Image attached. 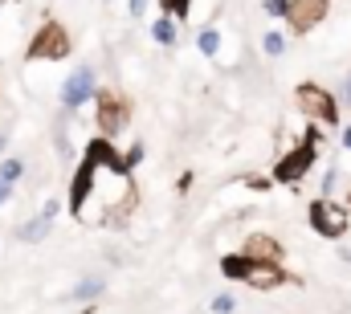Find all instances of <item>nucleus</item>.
I'll return each instance as SVG.
<instances>
[{
  "label": "nucleus",
  "mask_w": 351,
  "mask_h": 314,
  "mask_svg": "<svg viewBox=\"0 0 351 314\" xmlns=\"http://www.w3.org/2000/svg\"><path fill=\"white\" fill-rule=\"evenodd\" d=\"M147 8H152V0H127V16H131V21H143Z\"/></svg>",
  "instance_id": "aec40b11"
},
{
  "label": "nucleus",
  "mask_w": 351,
  "mask_h": 314,
  "mask_svg": "<svg viewBox=\"0 0 351 314\" xmlns=\"http://www.w3.org/2000/svg\"><path fill=\"white\" fill-rule=\"evenodd\" d=\"M0 8H4V0H0Z\"/></svg>",
  "instance_id": "7c9ffc66"
},
{
  "label": "nucleus",
  "mask_w": 351,
  "mask_h": 314,
  "mask_svg": "<svg viewBox=\"0 0 351 314\" xmlns=\"http://www.w3.org/2000/svg\"><path fill=\"white\" fill-rule=\"evenodd\" d=\"M339 253H343V261H351V249H339Z\"/></svg>",
  "instance_id": "c85d7f7f"
},
{
  "label": "nucleus",
  "mask_w": 351,
  "mask_h": 314,
  "mask_svg": "<svg viewBox=\"0 0 351 314\" xmlns=\"http://www.w3.org/2000/svg\"><path fill=\"white\" fill-rule=\"evenodd\" d=\"M327 4H331V0H327Z\"/></svg>",
  "instance_id": "2f4dec72"
},
{
  "label": "nucleus",
  "mask_w": 351,
  "mask_h": 314,
  "mask_svg": "<svg viewBox=\"0 0 351 314\" xmlns=\"http://www.w3.org/2000/svg\"><path fill=\"white\" fill-rule=\"evenodd\" d=\"M196 49H200L204 58H217V53H221V29H217V25H204V29L196 33Z\"/></svg>",
  "instance_id": "ddd939ff"
},
{
  "label": "nucleus",
  "mask_w": 351,
  "mask_h": 314,
  "mask_svg": "<svg viewBox=\"0 0 351 314\" xmlns=\"http://www.w3.org/2000/svg\"><path fill=\"white\" fill-rule=\"evenodd\" d=\"M94 123H98V135L114 143L127 131V123H131V102L119 90L98 86V94H94Z\"/></svg>",
  "instance_id": "20e7f679"
},
{
  "label": "nucleus",
  "mask_w": 351,
  "mask_h": 314,
  "mask_svg": "<svg viewBox=\"0 0 351 314\" xmlns=\"http://www.w3.org/2000/svg\"><path fill=\"white\" fill-rule=\"evenodd\" d=\"M192 180H196L192 171H180V180H176V192H180V196H188V192H192Z\"/></svg>",
  "instance_id": "5701e85b"
},
{
  "label": "nucleus",
  "mask_w": 351,
  "mask_h": 314,
  "mask_svg": "<svg viewBox=\"0 0 351 314\" xmlns=\"http://www.w3.org/2000/svg\"><path fill=\"white\" fill-rule=\"evenodd\" d=\"M241 184H245V188H254V192H269V188H274V180H269V176H245Z\"/></svg>",
  "instance_id": "412c9836"
},
{
  "label": "nucleus",
  "mask_w": 351,
  "mask_h": 314,
  "mask_svg": "<svg viewBox=\"0 0 351 314\" xmlns=\"http://www.w3.org/2000/svg\"><path fill=\"white\" fill-rule=\"evenodd\" d=\"M286 282H298L286 265H265V261H254L250 265V274H245V286L250 290H278V286H286Z\"/></svg>",
  "instance_id": "1a4fd4ad"
},
{
  "label": "nucleus",
  "mask_w": 351,
  "mask_h": 314,
  "mask_svg": "<svg viewBox=\"0 0 351 314\" xmlns=\"http://www.w3.org/2000/svg\"><path fill=\"white\" fill-rule=\"evenodd\" d=\"M343 152H351V123H343Z\"/></svg>",
  "instance_id": "a878e982"
},
{
  "label": "nucleus",
  "mask_w": 351,
  "mask_h": 314,
  "mask_svg": "<svg viewBox=\"0 0 351 314\" xmlns=\"http://www.w3.org/2000/svg\"><path fill=\"white\" fill-rule=\"evenodd\" d=\"M294 106L298 114H306L315 127H339V98L323 86V82H298L294 86Z\"/></svg>",
  "instance_id": "f03ea898"
},
{
  "label": "nucleus",
  "mask_w": 351,
  "mask_h": 314,
  "mask_svg": "<svg viewBox=\"0 0 351 314\" xmlns=\"http://www.w3.org/2000/svg\"><path fill=\"white\" fill-rule=\"evenodd\" d=\"M262 8L274 16V21H286V8H290V0H262Z\"/></svg>",
  "instance_id": "6ab92c4d"
},
{
  "label": "nucleus",
  "mask_w": 351,
  "mask_h": 314,
  "mask_svg": "<svg viewBox=\"0 0 351 314\" xmlns=\"http://www.w3.org/2000/svg\"><path fill=\"white\" fill-rule=\"evenodd\" d=\"M241 253L254 257V261H265V265H282L286 245H282L278 237H269V233H250L245 241H241Z\"/></svg>",
  "instance_id": "6e6552de"
},
{
  "label": "nucleus",
  "mask_w": 351,
  "mask_h": 314,
  "mask_svg": "<svg viewBox=\"0 0 351 314\" xmlns=\"http://www.w3.org/2000/svg\"><path fill=\"white\" fill-rule=\"evenodd\" d=\"M143 156H147V152H143V143H131V152H127V156H123V163H127V167H131V171H135V167H139V163H143Z\"/></svg>",
  "instance_id": "4be33fe9"
},
{
  "label": "nucleus",
  "mask_w": 351,
  "mask_h": 314,
  "mask_svg": "<svg viewBox=\"0 0 351 314\" xmlns=\"http://www.w3.org/2000/svg\"><path fill=\"white\" fill-rule=\"evenodd\" d=\"M262 53H265V58H282V53H286V33L269 29V33L262 37Z\"/></svg>",
  "instance_id": "2eb2a0df"
},
{
  "label": "nucleus",
  "mask_w": 351,
  "mask_h": 314,
  "mask_svg": "<svg viewBox=\"0 0 351 314\" xmlns=\"http://www.w3.org/2000/svg\"><path fill=\"white\" fill-rule=\"evenodd\" d=\"M25 176V159L21 156H4L0 159V180L8 184V188H16V180Z\"/></svg>",
  "instance_id": "4468645a"
},
{
  "label": "nucleus",
  "mask_w": 351,
  "mask_h": 314,
  "mask_svg": "<svg viewBox=\"0 0 351 314\" xmlns=\"http://www.w3.org/2000/svg\"><path fill=\"white\" fill-rule=\"evenodd\" d=\"M94 94H98V74H94V66H78L70 78L62 82L58 102H62L66 114H74V110H82L86 102H94Z\"/></svg>",
  "instance_id": "423d86ee"
},
{
  "label": "nucleus",
  "mask_w": 351,
  "mask_h": 314,
  "mask_svg": "<svg viewBox=\"0 0 351 314\" xmlns=\"http://www.w3.org/2000/svg\"><path fill=\"white\" fill-rule=\"evenodd\" d=\"M319 184H323V192H319V196H323V200H331V196H335V188H339V167L331 163V167L323 171V180H319Z\"/></svg>",
  "instance_id": "a211bd4d"
},
{
  "label": "nucleus",
  "mask_w": 351,
  "mask_h": 314,
  "mask_svg": "<svg viewBox=\"0 0 351 314\" xmlns=\"http://www.w3.org/2000/svg\"><path fill=\"white\" fill-rule=\"evenodd\" d=\"M102 294H106V278H102V274H86V278H78V282L70 286V302L94 306V298H102Z\"/></svg>",
  "instance_id": "9d476101"
},
{
  "label": "nucleus",
  "mask_w": 351,
  "mask_h": 314,
  "mask_svg": "<svg viewBox=\"0 0 351 314\" xmlns=\"http://www.w3.org/2000/svg\"><path fill=\"white\" fill-rule=\"evenodd\" d=\"M58 213H62V200H45V208H41V217H49V221H58Z\"/></svg>",
  "instance_id": "b1692460"
},
{
  "label": "nucleus",
  "mask_w": 351,
  "mask_h": 314,
  "mask_svg": "<svg viewBox=\"0 0 351 314\" xmlns=\"http://www.w3.org/2000/svg\"><path fill=\"white\" fill-rule=\"evenodd\" d=\"M49 229H53V221L37 213V217H29L25 225H16V241H21V245H41V241L49 237Z\"/></svg>",
  "instance_id": "9b49d317"
},
{
  "label": "nucleus",
  "mask_w": 351,
  "mask_h": 314,
  "mask_svg": "<svg viewBox=\"0 0 351 314\" xmlns=\"http://www.w3.org/2000/svg\"><path fill=\"white\" fill-rule=\"evenodd\" d=\"M323 21H327V0H290V8H286L290 37H306V33L319 29Z\"/></svg>",
  "instance_id": "0eeeda50"
},
{
  "label": "nucleus",
  "mask_w": 351,
  "mask_h": 314,
  "mask_svg": "<svg viewBox=\"0 0 351 314\" xmlns=\"http://www.w3.org/2000/svg\"><path fill=\"white\" fill-rule=\"evenodd\" d=\"M8 200H12V188H8V184H4V180H0V208H4V204H8Z\"/></svg>",
  "instance_id": "393cba45"
},
{
  "label": "nucleus",
  "mask_w": 351,
  "mask_h": 314,
  "mask_svg": "<svg viewBox=\"0 0 351 314\" xmlns=\"http://www.w3.org/2000/svg\"><path fill=\"white\" fill-rule=\"evenodd\" d=\"M4 152H8V135L0 131V159H4Z\"/></svg>",
  "instance_id": "bb28decb"
},
{
  "label": "nucleus",
  "mask_w": 351,
  "mask_h": 314,
  "mask_svg": "<svg viewBox=\"0 0 351 314\" xmlns=\"http://www.w3.org/2000/svg\"><path fill=\"white\" fill-rule=\"evenodd\" d=\"M70 49H74L70 29H66L62 21H53V16H45L41 29L29 37L25 58H29V62H62V58H70Z\"/></svg>",
  "instance_id": "7ed1b4c3"
},
{
  "label": "nucleus",
  "mask_w": 351,
  "mask_h": 314,
  "mask_svg": "<svg viewBox=\"0 0 351 314\" xmlns=\"http://www.w3.org/2000/svg\"><path fill=\"white\" fill-rule=\"evenodd\" d=\"M343 204H348V208H351V188H348V200H343Z\"/></svg>",
  "instance_id": "c756f323"
},
{
  "label": "nucleus",
  "mask_w": 351,
  "mask_h": 314,
  "mask_svg": "<svg viewBox=\"0 0 351 314\" xmlns=\"http://www.w3.org/2000/svg\"><path fill=\"white\" fill-rule=\"evenodd\" d=\"M319 147H323V131L311 123L306 127V135L286 152V156H278V163H274V184H286V188H298L311 171H315V163H319Z\"/></svg>",
  "instance_id": "f257e3e1"
},
{
  "label": "nucleus",
  "mask_w": 351,
  "mask_h": 314,
  "mask_svg": "<svg viewBox=\"0 0 351 314\" xmlns=\"http://www.w3.org/2000/svg\"><path fill=\"white\" fill-rule=\"evenodd\" d=\"M306 225H311V233H319L323 241H343L348 229H351V208L339 204V200L315 196L311 208H306Z\"/></svg>",
  "instance_id": "39448f33"
},
{
  "label": "nucleus",
  "mask_w": 351,
  "mask_h": 314,
  "mask_svg": "<svg viewBox=\"0 0 351 314\" xmlns=\"http://www.w3.org/2000/svg\"><path fill=\"white\" fill-rule=\"evenodd\" d=\"M152 41H156V45H164V49H176V41H180V29H176L172 16H164V12H160V16L152 21Z\"/></svg>",
  "instance_id": "f8f14e48"
},
{
  "label": "nucleus",
  "mask_w": 351,
  "mask_h": 314,
  "mask_svg": "<svg viewBox=\"0 0 351 314\" xmlns=\"http://www.w3.org/2000/svg\"><path fill=\"white\" fill-rule=\"evenodd\" d=\"M208 311L213 314H237L241 311V302H237V294H229V290H221L213 302H208Z\"/></svg>",
  "instance_id": "f3484780"
},
{
  "label": "nucleus",
  "mask_w": 351,
  "mask_h": 314,
  "mask_svg": "<svg viewBox=\"0 0 351 314\" xmlns=\"http://www.w3.org/2000/svg\"><path fill=\"white\" fill-rule=\"evenodd\" d=\"M343 98H348V102H351V74H348V78H343Z\"/></svg>",
  "instance_id": "cd10ccee"
},
{
  "label": "nucleus",
  "mask_w": 351,
  "mask_h": 314,
  "mask_svg": "<svg viewBox=\"0 0 351 314\" xmlns=\"http://www.w3.org/2000/svg\"><path fill=\"white\" fill-rule=\"evenodd\" d=\"M160 12L172 21H188L192 16V0H160Z\"/></svg>",
  "instance_id": "dca6fc26"
}]
</instances>
